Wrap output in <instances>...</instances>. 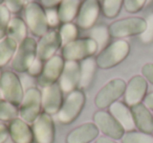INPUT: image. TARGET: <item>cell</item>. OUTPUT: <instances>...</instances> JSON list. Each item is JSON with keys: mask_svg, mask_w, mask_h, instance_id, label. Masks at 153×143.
Returning a JSON list of instances; mask_svg holds the SVG:
<instances>
[{"mask_svg": "<svg viewBox=\"0 0 153 143\" xmlns=\"http://www.w3.org/2000/svg\"><path fill=\"white\" fill-rule=\"evenodd\" d=\"M0 99H3L2 98V95H1V92H0Z\"/></svg>", "mask_w": 153, "mask_h": 143, "instance_id": "ee69618b", "label": "cell"}, {"mask_svg": "<svg viewBox=\"0 0 153 143\" xmlns=\"http://www.w3.org/2000/svg\"><path fill=\"white\" fill-rule=\"evenodd\" d=\"M144 103L150 111H153V92L149 93L146 95V97L144 98Z\"/></svg>", "mask_w": 153, "mask_h": 143, "instance_id": "ab89813d", "label": "cell"}, {"mask_svg": "<svg viewBox=\"0 0 153 143\" xmlns=\"http://www.w3.org/2000/svg\"><path fill=\"white\" fill-rule=\"evenodd\" d=\"M130 52V45L125 40H117L99 52L96 57L97 66L101 69H111L121 64Z\"/></svg>", "mask_w": 153, "mask_h": 143, "instance_id": "6da1fadb", "label": "cell"}, {"mask_svg": "<svg viewBox=\"0 0 153 143\" xmlns=\"http://www.w3.org/2000/svg\"><path fill=\"white\" fill-rule=\"evenodd\" d=\"M18 48V43L10 37L0 41V68L12 62Z\"/></svg>", "mask_w": 153, "mask_h": 143, "instance_id": "cb8c5ba5", "label": "cell"}, {"mask_svg": "<svg viewBox=\"0 0 153 143\" xmlns=\"http://www.w3.org/2000/svg\"><path fill=\"white\" fill-rule=\"evenodd\" d=\"M142 75L147 80V82L153 85V63H147L142 67Z\"/></svg>", "mask_w": 153, "mask_h": 143, "instance_id": "d590c367", "label": "cell"}, {"mask_svg": "<svg viewBox=\"0 0 153 143\" xmlns=\"http://www.w3.org/2000/svg\"><path fill=\"white\" fill-rule=\"evenodd\" d=\"M86 97L81 89H76L67 95L63 101L58 115V119L64 124H70L78 118L85 105Z\"/></svg>", "mask_w": 153, "mask_h": 143, "instance_id": "ba28073f", "label": "cell"}, {"mask_svg": "<svg viewBox=\"0 0 153 143\" xmlns=\"http://www.w3.org/2000/svg\"><path fill=\"white\" fill-rule=\"evenodd\" d=\"M62 45L59 30H48L44 36L41 37L39 42H37V59L45 63L55 57Z\"/></svg>", "mask_w": 153, "mask_h": 143, "instance_id": "8fae6325", "label": "cell"}, {"mask_svg": "<svg viewBox=\"0 0 153 143\" xmlns=\"http://www.w3.org/2000/svg\"><path fill=\"white\" fill-rule=\"evenodd\" d=\"M94 123L104 136L113 140L122 139L125 134V130L122 128L121 124L107 111H97L94 114Z\"/></svg>", "mask_w": 153, "mask_h": 143, "instance_id": "30bf717a", "label": "cell"}, {"mask_svg": "<svg viewBox=\"0 0 153 143\" xmlns=\"http://www.w3.org/2000/svg\"><path fill=\"white\" fill-rule=\"evenodd\" d=\"M147 0H124V7L128 13L135 14L144 7Z\"/></svg>", "mask_w": 153, "mask_h": 143, "instance_id": "1f68e13d", "label": "cell"}, {"mask_svg": "<svg viewBox=\"0 0 153 143\" xmlns=\"http://www.w3.org/2000/svg\"><path fill=\"white\" fill-rule=\"evenodd\" d=\"M89 38H91L92 40L96 41V43L98 44L99 49H104L106 46H108L109 38H110V34H109V29L107 26L100 25L92 27L90 30Z\"/></svg>", "mask_w": 153, "mask_h": 143, "instance_id": "484cf974", "label": "cell"}, {"mask_svg": "<svg viewBox=\"0 0 153 143\" xmlns=\"http://www.w3.org/2000/svg\"><path fill=\"white\" fill-rule=\"evenodd\" d=\"M99 50L98 44L91 38L76 39L72 42L63 45L62 57L64 61L80 62L92 57Z\"/></svg>", "mask_w": 153, "mask_h": 143, "instance_id": "7a4b0ae2", "label": "cell"}, {"mask_svg": "<svg viewBox=\"0 0 153 143\" xmlns=\"http://www.w3.org/2000/svg\"><path fill=\"white\" fill-rule=\"evenodd\" d=\"M108 109L109 113L121 124L122 128L125 130V132L133 130V128H135V124H134L133 117H132L131 110L125 102L115 101Z\"/></svg>", "mask_w": 153, "mask_h": 143, "instance_id": "44dd1931", "label": "cell"}, {"mask_svg": "<svg viewBox=\"0 0 153 143\" xmlns=\"http://www.w3.org/2000/svg\"><path fill=\"white\" fill-rule=\"evenodd\" d=\"M0 92L2 98L19 107L24 96L23 87L15 71L7 70L2 73L0 80Z\"/></svg>", "mask_w": 153, "mask_h": 143, "instance_id": "9c48e42d", "label": "cell"}, {"mask_svg": "<svg viewBox=\"0 0 153 143\" xmlns=\"http://www.w3.org/2000/svg\"><path fill=\"white\" fill-rule=\"evenodd\" d=\"M64 65H65L64 59L62 57V55H58L45 62L42 73L37 78V83L39 86L45 88V87L57 84L63 71Z\"/></svg>", "mask_w": 153, "mask_h": 143, "instance_id": "9a60e30c", "label": "cell"}, {"mask_svg": "<svg viewBox=\"0 0 153 143\" xmlns=\"http://www.w3.org/2000/svg\"><path fill=\"white\" fill-rule=\"evenodd\" d=\"M2 73L3 72L1 71V69H0V80H1V77H2Z\"/></svg>", "mask_w": 153, "mask_h": 143, "instance_id": "b9f144b4", "label": "cell"}, {"mask_svg": "<svg viewBox=\"0 0 153 143\" xmlns=\"http://www.w3.org/2000/svg\"><path fill=\"white\" fill-rule=\"evenodd\" d=\"M60 37H61L62 44L66 45L68 43L72 42V41L78 39V35H79V30H78V26L74 23L70 22V23L62 24L59 30Z\"/></svg>", "mask_w": 153, "mask_h": 143, "instance_id": "f546056e", "label": "cell"}, {"mask_svg": "<svg viewBox=\"0 0 153 143\" xmlns=\"http://www.w3.org/2000/svg\"><path fill=\"white\" fill-rule=\"evenodd\" d=\"M63 0H41L40 4L42 5L44 9L47 10H53L55 7H58Z\"/></svg>", "mask_w": 153, "mask_h": 143, "instance_id": "74e56055", "label": "cell"}, {"mask_svg": "<svg viewBox=\"0 0 153 143\" xmlns=\"http://www.w3.org/2000/svg\"><path fill=\"white\" fill-rule=\"evenodd\" d=\"M37 60V41L33 37H27L20 44L11 62V67L15 72H27L32 64Z\"/></svg>", "mask_w": 153, "mask_h": 143, "instance_id": "3957f363", "label": "cell"}, {"mask_svg": "<svg viewBox=\"0 0 153 143\" xmlns=\"http://www.w3.org/2000/svg\"><path fill=\"white\" fill-rule=\"evenodd\" d=\"M11 12L5 4L0 5V41L7 37V28L11 22Z\"/></svg>", "mask_w": 153, "mask_h": 143, "instance_id": "4dcf8cb0", "label": "cell"}, {"mask_svg": "<svg viewBox=\"0 0 153 143\" xmlns=\"http://www.w3.org/2000/svg\"><path fill=\"white\" fill-rule=\"evenodd\" d=\"M82 0H63L58 7L57 13L60 23H70L76 18L81 7Z\"/></svg>", "mask_w": 153, "mask_h": 143, "instance_id": "7402d4cb", "label": "cell"}, {"mask_svg": "<svg viewBox=\"0 0 153 143\" xmlns=\"http://www.w3.org/2000/svg\"><path fill=\"white\" fill-rule=\"evenodd\" d=\"M32 124L33 134L37 143H53L56 130L51 115L42 112Z\"/></svg>", "mask_w": 153, "mask_h": 143, "instance_id": "4fadbf2b", "label": "cell"}, {"mask_svg": "<svg viewBox=\"0 0 153 143\" xmlns=\"http://www.w3.org/2000/svg\"><path fill=\"white\" fill-rule=\"evenodd\" d=\"M9 134L14 143H33L35 140L32 126L20 117L9 122Z\"/></svg>", "mask_w": 153, "mask_h": 143, "instance_id": "d6986e66", "label": "cell"}, {"mask_svg": "<svg viewBox=\"0 0 153 143\" xmlns=\"http://www.w3.org/2000/svg\"><path fill=\"white\" fill-rule=\"evenodd\" d=\"M42 111V92L36 87H30L24 92L19 105V117L27 123H33Z\"/></svg>", "mask_w": 153, "mask_h": 143, "instance_id": "5b68a950", "label": "cell"}, {"mask_svg": "<svg viewBox=\"0 0 153 143\" xmlns=\"http://www.w3.org/2000/svg\"><path fill=\"white\" fill-rule=\"evenodd\" d=\"M4 3L11 13L17 14L24 9L25 0H4Z\"/></svg>", "mask_w": 153, "mask_h": 143, "instance_id": "836d02e7", "label": "cell"}, {"mask_svg": "<svg viewBox=\"0 0 153 143\" xmlns=\"http://www.w3.org/2000/svg\"><path fill=\"white\" fill-rule=\"evenodd\" d=\"M81 64V80H80V88L85 89L90 85L92 82L94 76V72H96L97 62L96 59L94 57H89L84 61H82Z\"/></svg>", "mask_w": 153, "mask_h": 143, "instance_id": "d4e9b609", "label": "cell"}, {"mask_svg": "<svg viewBox=\"0 0 153 143\" xmlns=\"http://www.w3.org/2000/svg\"><path fill=\"white\" fill-rule=\"evenodd\" d=\"M81 80V64L80 62L65 61L63 71L60 76L59 86L63 93H71L80 86Z\"/></svg>", "mask_w": 153, "mask_h": 143, "instance_id": "5bb4252c", "label": "cell"}, {"mask_svg": "<svg viewBox=\"0 0 153 143\" xmlns=\"http://www.w3.org/2000/svg\"><path fill=\"white\" fill-rule=\"evenodd\" d=\"M124 5V0H102V13L108 19L117 17Z\"/></svg>", "mask_w": 153, "mask_h": 143, "instance_id": "83f0119b", "label": "cell"}, {"mask_svg": "<svg viewBox=\"0 0 153 143\" xmlns=\"http://www.w3.org/2000/svg\"><path fill=\"white\" fill-rule=\"evenodd\" d=\"M96 143H117V142L115 140H113V139L108 138V137H106V136H102L97 139Z\"/></svg>", "mask_w": 153, "mask_h": 143, "instance_id": "60d3db41", "label": "cell"}, {"mask_svg": "<svg viewBox=\"0 0 153 143\" xmlns=\"http://www.w3.org/2000/svg\"><path fill=\"white\" fill-rule=\"evenodd\" d=\"M43 68H44V62H42V61H40V60L37 59L36 61L32 64V66L30 67L27 73L30 74V76H33V77L38 78L39 76L41 75V73H42Z\"/></svg>", "mask_w": 153, "mask_h": 143, "instance_id": "e575fe53", "label": "cell"}, {"mask_svg": "<svg viewBox=\"0 0 153 143\" xmlns=\"http://www.w3.org/2000/svg\"><path fill=\"white\" fill-rule=\"evenodd\" d=\"M3 3H4V0H0V5L3 4Z\"/></svg>", "mask_w": 153, "mask_h": 143, "instance_id": "7bdbcfd3", "label": "cell"}, {"mask_svg": "<svg viewBox=\"0 0 153 143\" xmlns=\"http://www.w3.org/2000/svg\"><path fill=\"white\" fill-rule=\"evenodd\" d=\"M63 105V92L59 84L45 87L42 90V109L43 112L55 115L58 114Z\"/></svg>", "mask_w": 153, "mask_h": 143, "instance_id": "e0dca14e", "label": "cell"}, {"mask_svg": "<svg viewBox=\"0 0 153 143\" xmlns=\"http://www.w3.org/2000/svg\"><path fill=\"white\" fill-rule=\"evenodd\" d=\"M46 14H47V21H48L49 27H56L60 23L57 11H55V10H47Z\"/></svg>", "mask_w": 153, "mask_h": 143, "instance_id": "8d00e7d4", "label": "cell"}, {"mask_svg": "<svg viewBox=\"0 0 153 143\" xmlns=\"http://www.w3.org/2000/svg\"><path fill=\"white\" fill-rule=\"evenodd\" d=\"M135 128L140 132L153 134V115L143 102L130 108Z\"/></svg>", "mask_w": 153, "mask_h": 143, "instance_id": "ffe728a7", "label": "cell"}, {"mask_svg": "<svg viewBox=\"0 0 153 143\" xmlns=\"http://www.w3.org/2000/svg\"><path fill=\"white\" fill-rule=\"evenodd\" d=\"M25 23L35 37H43L49 30L47 14L44 7L38 2H30L24 9Z\"/></svg>", "mask_w": 153, "mask_h": 143, "instance_id": "277c9868", "label": "cell"}, {"mask_svg": "<svg viewBox=\"0 0 153 143\" xmlns=\"http://www.w3.org/2000/svg\"><path fill=\"white\" fill-rule=\"evenodd\" d=\"M33 143H37V142H33Z\"/></svg>", "mask_w": 153, "mask_h": 143, "instance_id": "f6af8a7d", "label": "cell"}, {"mask_svg": "<svg viewBox=\"0 0 153 143\" xmlns=\"http://www.w3.org/2000/svg\"><path fill=\"white\" fill-rule=\"evenodd\" d=\"M121 140L122 143H153V135L140 130H129L125 132Z\"/></svg>", "mask_w": 153, "mask_h": 143, "instance_id": "f1b7e54d", "label": "cell"}, {"mask_svg": "<svg viewBox=\"0 0 153 143\" xmlns=\"http://www.w3.org/2000/svg\"><path fill=\"white\" fill-rule=\"evenodd\" d=\"M147 90H148V82L143 75H134L130 78L126 86L125 103L129 108L140 103L146 97Z\"/></svg>", "mask_w": 153, "mask_h": 143, "instance_id": "2e32d148", "label": "cell"}, {"mask_svg": "<svg viewBox=\"0 0 153 143\" xmlns=\"http://www.w3.org/2000/svg\"><path fill=\"white\" fill-rule=\"evenodd\" d=\"M152 135H153V134H152Z\"/></svg>", "mask_w": 153, "mask_h": 143, "instance_id": "7dc6e473", "label": "cell"}, {"mask_svg": "<svg viewBox=\"0 0 153 143\" xmlns=\"http://www.w3.org/2000/svg\"><path fill=\"white\" fill-rule=\"evenodd\" d=\"M27 25L25 21L20 17H14L11 19L7 28V37L15 40L18 44L27 38Z\"/></svg>", "mask_w": 153, "mask_h": 143, "instance_id": "603a6c76", "label": "cell"}, {"mask_svg": "<svg viewBox=\"0 0 153 143\" xmlns=\"http://www.w3.org/2000/svg\"><path fill=\"white\" fill-rule=\"evenodd\" d=\"M126 82L122 78H113L104 85L99 90L94 97V105L99 110H104L110 107L125 94Z\"/></svg>", "mask_w": 153, "mask_h": 143, "instance_id": "52a82bcc", "label": "cell"}, {"mask_svg": "<svg viewBox=\"0 0 153 143\" xmlns=\"http://www.w3.org/2000/svg\"><path fill=\"white\" fill-rule=\"evenodd\" d=\"M99 1H101V0H99Z\"/></svg>", "mask_w": 153, "mask_h": 143, "instance_id": "bcb514c9", "label": "cell"}, {"mask_svg": "<svg viewBox=\"0 0 153 143\" xmlns=\"http://www.w3.org/2000/svg\"><path fill=\"white\" fill-rule=\"evenodd\" d=\"M19 116V107L4 99H0V120L12 121Z\"/></svg>", "mask_w": 153, "mask_h": 143, "instance_id": "4316f807", "label": "cell"}, {"mask_svg": "<svg viewBox=\"0 0 153 143\" xmlns=\"http://www.w3.org/2000/svg\"><path fill=\"white\" fill-rule=\"evenodd\" d=\"M147 27L146 30L140 35V39L144 43H150L153 40V14L148 16L146 19Z\"/></svg>", "mask_w": 153, "mask_h": 143, "instance_id": "d6a6232c", "label": "cell"}, {"mask_svg": "<svg viewBox=\"0 0 153 143\" xmlns=\"http://www.w3.org/2000/svg\"><path fill=\"white\" fill-rule=\"evenodd\" d=\"M102 7L99 0H82L79 14L76 18V25L82 29H91L94 26Z\"/></svg>", "mask_w": 153, "mask_h": 143, "instance_id": "7c38bea8", "label": "cell"}, {"mask_svg": "<svg viewBox=\"0 0 153 143\" xmlns=\"http://www.w3.org/2000/svg\"><path fill=\"white\" fill-rule=\"evenodd\" d=\"M146 19L140 17H128L117 20L108 26L110 37L122 40L127 37L142 35L146 30Z\"/></svg>", "mask_w": 153, "mask_h": 143, "instance_id": "8992f818", "label": "cell"}, {"mask_svg": "<svg viewBox=\"0 0 153 143\" xmlns=\"http://www.w3.org/2000/svg\"><path fill=\"white\" fill-rule=\"evenodd\" d=\"M10 137L9 134V128L7 125L3 123H0V143H4Z\"/></svg>", "mask_w": 153, "mask_h": 143, "instance_id": "f35d334b", "label": "cell"}, {"mask_svg": "<svg viewBox=\"0 0 153 143\" xmlns=\"http://www.w3.org/2000/svg\"><path fill=\"white\" fill-rule=\"evenodd\" d=\"M98 126L94 122H85L76 126L66 136V143H90L99 138Z\"/></svg>", "mask_w": 153, "mask_h": 143, "instance_id": "ac0fdd59", "label": "cell"}]
</instances>
